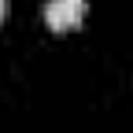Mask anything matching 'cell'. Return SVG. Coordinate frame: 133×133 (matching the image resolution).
<instances>
[{
    "label": "cell",
    "instance_id": "obj_2",
    "mask_svg": "<svg viewBox=\"0 0 133 133\" xmlns=\"http://www.w3.org/2000/svg\"><path fill=\"white\" fill-rule=\"evenodd\" d=\"M4 15H8V0H0V19H4Z\"/></svg>",
    "mask_w": 133,
    "mask_h": 133
},
{
    "label": "cell",
    "instance_id": "obj_1",
    "mask_svg": "<svg viewBox=\"0 0 133 133\" xmlns=\"http://www.w3.org/2000/svg\"><path fill=\"white\" fill-rule=\"evenodd\" d=\"M81 19H85V0H48L44 4V22L56 33L74 30Z\"/></svg>",
    "mask_w": 133,
    "mask_h": 133
}]
</instances>
